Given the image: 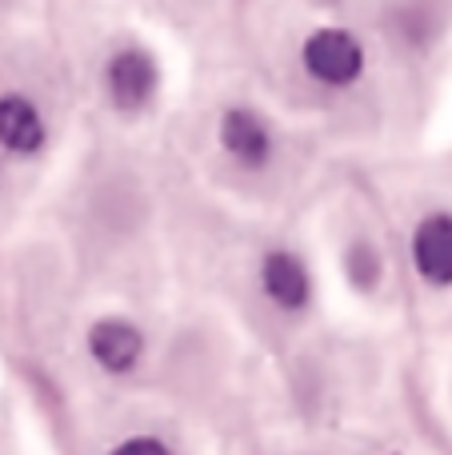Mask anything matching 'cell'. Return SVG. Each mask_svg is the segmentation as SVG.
<instances>
[{
	"instance_id": "obj_5",
	"label": "cell",
	"mask_w": 452,
	"mask_h": 455,
	"mask_svg": "<svg viewBox=\"0 0 452 455\" xmlns=\"http://www.w3.org/2000/svg\"><path fill=\"white\" fill-rule=\"evenodd\" d=\"M261 283L264 296L277 307H285V312H301L312 299V275L304 267V259L293 256V251H272L261 264Z\"/></svg>"
},
{
	"instance_id": "obj_7",
	"label": "cell",
	"mask_w": 452,
	"mask_h": 455,
	"mask_svg": "<svg viewBox=\"0 0 452 455\" xmlns=\"http://www.w3.org/2000/svg\"><path fill=\"white\" fill-rule=\"evenodd\" d=\"M413 259L429 283H452V216L437 212L421 220L413 235Z\"/></svg>"
},
{
	"instance_id": "obj_4",
	"label": "cell",
	"mask_w": 452,
	"mask_h": 455,
	"mask_svg": "<svg viewBox=\"0 0 452 455\" xmlns=\"http://www.w3.org/2000/svg\"><path fill=\"white\" fill-rule=\"evenodd\" d=\"M88 352H93V360L101 363L104 371H133L144 355V336L136 323L109 315V320L93 323V331H88Z\"/></svg>"
},
{
	"instance_id": "obj_6",
	"label": "cell",
	"mask_w": 452,
	"mask_h": 455,
	"mask_svg": "<svg viewBox=\"0 0 452 455\" xmlns=\"http://www.w3.org/2000/svg\"><path fill=\"white\" fill-rule=\"evenodd\" d=\"M44 116L40 108L20 92L0 96V148L12 152V156H32V152L44 148Z\"/></svg>"
},
{
	"instance_id": "obj_3",
	"label": "cell",
	"mask_w": 452,
	"mask_h": 455,
	"mask_svg": "<svg viewBox=\"0 0 452 455\" xmlns=\"http://www.w3.org/2000/svg\"><path fill=\"white\" fill-rule=\"evenodd\" d=\"M221 148L229 152L237 164L261 168L272 156V128L264 124L261 112L253 108H229L221 116Z\"/></svg>"
},
{
	"instance_id": "obj_8",
	"label": "cell",
	"mask_w": 452,
	"mask_h": 455,
	"mask_svg": "<svg viewBox=\"0 0 452 455\" xmlns=\"http://www.w3.org/2000/svg\"><path fill=\"white\" fill-rule=\"evenodd\" d=\"M112 455H173L160 440L152 435H136V440H125L120 448H112Z\"/></svg>"
},
{
	"instance_id": "obj_2",
	"label": "cell",
	"mask_w": 452,
	"mask_h": 455,
	"mask_svg": "<svg viewBox=\"0 0 452 455\" xmlns=\"http://www.w3.org/2000/svg\"><path fill=\"white\" fill-rule=\"evenodd\" d=\"M157 84H160L157 60H152V52H144L136 44L117 48L109 56V64H104V88H109V100L120 112H141L157 96Z\"/></svg>"
},
{
	"instance_id": "obj_1",
	"label": "cell",
	"mask_w": 452,
	"mask_h": 455,
	"mask_svg": "<svg viewBox=\"0 0 452 455\" xmlns=\"http://www.w3.org/2000/svg\"><path fill=\"white\" fill-rule=\"evenodd\" d=\"M301 64L317 84L349 88L365 72V44L349 28H317L301 48Z\"/></svg>"
}]
</instances>
